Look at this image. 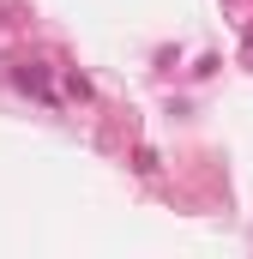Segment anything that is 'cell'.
Instances as JSON below:
<instances>
[{
    "label": "cell",
    "mask_w": 253,
    "mask_h": 259,
    "mask_svg": "<svg viewBox=\"0 0 253 259\" xmlns=\"http://www.w3.org/2000/svg\"><path fill=\"white\" fill-rule=\"evenodd\" d=\"M18 91H30V97L55 103V84H49V72H43V66H18Z\"/></svg>",
    "instance_id": "obj_1"
}]
</instances>
